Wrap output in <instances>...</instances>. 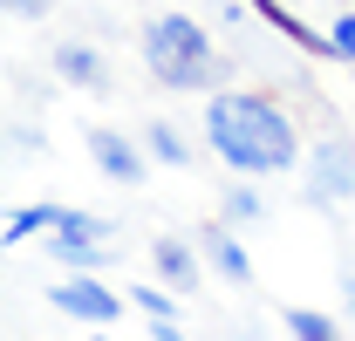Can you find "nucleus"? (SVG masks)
Instances as JSON below:
<instances>
[{"label": "nucleus", "mask_w": 355, "mask_h": 341, "mask_svg": "<svg viewBox=\"0 0 355 341\" xmlns=\"http://www.w3.org/2000/svg\"><path fill=\"white\" fill-rule=\"evenodd\" d=\"M205 150L239 177H287L308 164L301 123L266 89H219L205 96Z\"/></svg>", "instance_id": "obj_1"}, {"label": "nucleus", "mask_w": 355, "mask_h": 341, "mask_svg": "<svg viewBox=\"0 0 355 341\" xmlns=\"http://www.w3.org/2000/svg\"><path fill=\"white\" fill-rule=\"evenodd\" d=\"M137 48H144V69H150V82L157 89H212L219 96V48L205 35V21H191V14H150L144 28H137Z\"/></svg>", "instance_id": "obj_2"}, {"label": "nucleus", "mask_w": 355, "mask_h": 341, "mask_svg": "<svg viewBox=\"0 0 355 341\" xmlns=\"http://www.w3.org/2000/svg\"><path fill=\"white\" fill-rule=\"evenodd\" d=\"M48 307L69 314V321H89V328H110V321H123L130 294H116V287L96 280V273H69L62 287H48Z\"/></svg>", "instance_id": "obj_3"}, {"label": "nucleus", "mask_w": 355, "mask_h": 341, "mask_svg": "<svg viewBox=\"0 0 355 341\" xmlns=\"http://www.w3.org/2000/svg\"><path fill=\"white\" fill-rule=\"evenodd\" d=\"M83 150H89V164L103 170L110 184H144L150 177V150H144V137H123V130H110V123H89L83 130Z\"/></svg>", "instance_id": "obj_4"}, {"label": "nucleus", "mask_w": 355, "mask_h": 341, "mask_svg": "<svg viewBox=\"0 0 355 341\" xmlns=\"http://www.w3.org/2000/svg\"><path fill=\"white\" fill-rule=\"evenodd\" d=\"M301 170H308V198H314V205H342V198H355V143H342V137H321Z\"/></svg>", "instance_id": "obj_5"}, {"label": "nucleus", "mask_w": 355, "mask_h": 341, "mask_svg": "<svg viewBox=\"0 0 355 341\" xmlns=\"http://www.w3.org/2000/svg\"><path fill=\"white\" fill-rule=\"evenodd\" d=\"M150 273H157V287H171L178 300L198 294V287H205V253H198V239H178V232L150 239Z\"/></svg>", "instance_id": "obj_6"}, {"label": "nucleus", "mask_w": 355, "mask_h": 341, "mask_svg": "<svg viewBox=\"0 0 355 341\" xmlns=\"http://www.w3.org/2000/svg\"><path fill=\"white\" fill-rule=\"evenodd\" d=\"M198 239V253L212 273H225L232 287H253V253H246V239L232 232V225H205V232H191Z\"/></svg>", "instance_id": "obj_7"}, {"label": "nucleus", "mask_w": 355, "mask_h": 341, "mask_svg": "<svg viewBox=\"0 0 355 341\" xmlns=\"http://www.w3.org/2000/svg\"><path fill=\"white\" fill-rule=\"evenodd\" d=\"M55 76L69 89H110V55L89 42H62L55 48Z\"/></svg>", "instance_id": "obj_8"}, {"label": "nucleus", "mask_w": 355, "mask_h": 341, "mask_svg": "<svg viewBox=\"0 0 355 341\" xmlns=\"http://www.w3.org/2000/svg\"><path fill=\"white\" fill-rule=\"evenodd\" d=\"M55 239H69V246H110L116 239V225L96 212H76V205H62V225H55Z\"/></svg>", "instance_id": "obj_9"}, {"label": "nucleus", "mask_w": 355, "mask_h": 341, "mask_svg": "<svg viewBox=\"0 0 355 341\" xmlns=\"http://www.w3.org/2000/svg\"><path fill=\"white\" fill-rule=\"evenodd\" d=\"M144 150H150V164L191 170V143L178 137V123H144Z\"/></svg>", "instance_id": "obj_10"}, {"label": "nucleus", "mask_w": 355, "mask_h": 341, "mask_svg": "<svg viewBox=\"0 0 355 341\" xmlns=\"http://www.w3.org/2000/svg\"><path fill=\"white\" fill-rule=\"evenodd\" d=\"M55 225H62V205H21V212H7L0 239H7V246H21V239H35V232H55Z\"/></svg>", "instance_id": "obj_11"}, {"label": "nucleus", "mask_w": 355, "mask_h": 341, "mask_svg": "<svg viewBox=\"0 0 355 341\" xmlns=\"http://www.w3.org/2000/svg\"><path fill=\"white\" fill-rule=\"evenodd\" d=\"M260 218H266V198L253 191V184H225V198H219V225H232V232H239V225H260Z\"/></svg>", "instance_id": "obj_12"}, {"label": "nucleus", "mask_w": 355, "mask_h": 341, "mask_svg": "<svg viewBox=\"0 0 355 341\" xmlns=\"http://www.w3.org/2000/svg\"><path fill=\"white\" fill-rule=\"evenodd\" d=\"M42 246H48V259H62L69 273H103V266L116 259V246H69V239H55V232H48Z\"/></svg>", "instance_id": "obj_13"}, {"label": "nucleus", "mask_w": 355, "mask_h": 341, "mask_svg": "<svg viewBox=\"0 0 355 341\" xmlns=\"http://www.w3.org/2000/svg\"><path fill=\"white\" fill-rule=\"evenodd\" d=\"M287 335L294 341H342V328H335V314H321V307H287Z\"/></svg>", "instance_id": "obj_14"}, {"label": "nucleus", "mask_w": 355, "mask_h": 341, "mask_svg": "<svg viewBox=\"0 0 355 341\" xmlns=\"http://www.w3.org/2000/svg\"><path fill=\"white\" fill-rule=\"evenodd\" d=\"M130 294V307H144L150 321H178V294L171 287H123Z\"/></svg>", "instance_id": "obj_15"}, {"label": "nucleus", "mask_w": 355, "mask_h": 341, "mask_svg": "<svg viewBox=\"0 0 355 341\" xmlns=\"http://www.w3.org/2000/svg\"><path fill=\"white\" fill-rule=\"evenodd\" d=\"M328 55L355 62V14H335V21H328Z\"/></svg>", "instance_id": "obj_16"}, {"label": "nucleus", "mask_w": 355, "mask_h": 341, "mask_svg": "<svg viewBox=\"0 0 355 341\" xmlns=\"http://www.w3.org/2000/svg\"><path fill=\"white\" fill-rule=\"evenodd\" d=\"M7 7V21H48L55 14V0H0Z\"/></svg>", "instance_id": "obj_17"}, {"label": "nucleus", "mask_w": 355, "mask_h": 341, "mask_svg": "<svg viewBox=\"0 0 355 341\" xmlns=\"http://www.w3.org/2000/svg\"><path fill=\"white\" fill-rule=\"evenodd\" d=\"M342 314H349V321H355V253L342 259Z\"/></svg>", "instance_id": "obj_18"}, {"label": "nucleus", "mask_w": 355, "mask_h": 341, "mask_svg": "<svg viewBox=\"0 0 355 341\" xmlns=\"http://www.w3.org/2000/svg\"><path fill=\"white\" fill-rule=\"evenodd\" d=\"M150 341H184V328L178 321H150Z\"/></svg>", "instance_id": "obj_19"}]
</instances>
